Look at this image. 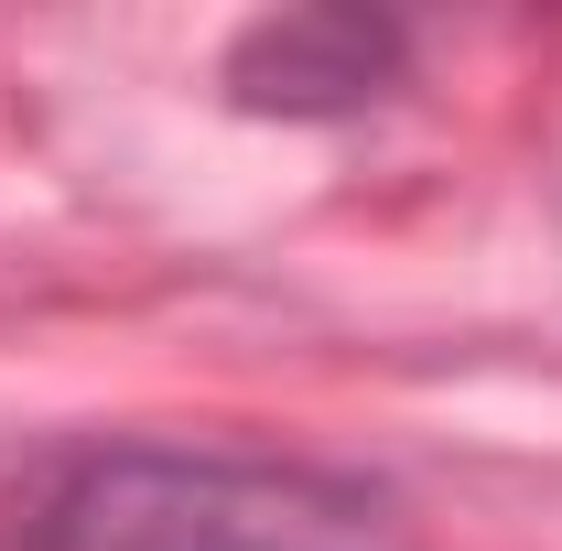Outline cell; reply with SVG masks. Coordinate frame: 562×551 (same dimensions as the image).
<instances>
[{
  "label": "cell",
  "instance_id": "cell-1",
  "mask_svg": "<svg viewBox=\"0 0 562 551\" xmlns=\"http://www.w3.org/2000/svg\"><path fill=\"white\" fill-rule=\"evenodd\" d=\"M11 551H401V497L271 443H66L11 486Z\"/></svg>",
  "mask_w": 562,
  "mask_h": 551
},
{
  "label": "cell",
  "instance_id": "cell-2",
  "mask_svg": "<svg viewBox=\"0 0 562 551\" xmlns=\"http://www.w3.org/2000/svg\"><path fill=\"white\" fill-rule=\"evenodd\" d=\"M227 98L249 120H357L412 76L401 11H271L227 44Z\"/></svg>",
  "mask_w": 562,
  "mask_h": 551
}]
</instances>
